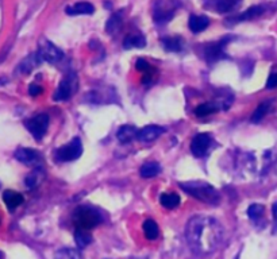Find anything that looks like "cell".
I'll list each match as a JSON object with an SVG mask.
<instances>
[{
  "mask_svg": "<svg viewBox=\"0 0 277 259\" xmlns=\"http://www.w3.org/2000/svg\"><path fill=\"white\" fill-rule=\"evenodd\" d=\"M186 238L187 243L196 255H210L217 251L223 242V225L213 216L196 215L187 223Z\"/></svg>",
  "mask_w": 277,
  "mask_h": 259,
  "instance_id": "1",
  "label": "cell"
},
{
  "mask_svg": "<svg viewBox=\"0 0 277 259\" xmlns=\"http://www.w3.org/2000/svg\"><path fill=\"white\" fill-rule=\"evenodd\" d=\"M180 188L195 199L200 200L205 204H210V205H218L220 201V196L218 191L209 182H201V181L181 182Z\"/></svg>",
  "mask_w": 277,
  "mask_h": 259,
  "instance_id": "2",
  "label": "cell"
},
{
  "mask_svg": "<svg viewBox=\"0 0 277 259\" xmlns=\"http://www.w3.org/2000/svg\"><path fill=\"white\" fill-rule=\"evenodd\" d=\"M73 222L76 224L77 229H88L94 228L102 223V216L99 212L91 207H79L73 214Z\"/></svg>",
  "mask_w": 277,
  "mask_h": 259,
  "instance_id": "3",
  "label": "cell"
},
{
  "mask_svg": "<svg viewBox=\"0 0 277 259\" xmlns=\"http://www.w3.org/2000/svg\"><path fill=\"white\" fill-rule=\"evenodd\" d=\"M83 154V145H81V140L79 138H73L68 145L60 147L57 150V157L58 161L61 162H69L75 161L77 158H80V155Z\"/></svg>",
  "mask_w": 277,
  "mask_h": 259,
  "instance_id": "4",
  "label": "cell"
},
{
  "mask_svg": "<svg viewBox=\"0 0 277 259\" xmlns=\"http://www.w3.org/2000/svg\"><path fill=\"white\" fill-rule=\"evenodd\" d=\"M25 126L37 140H41L45 136L48 127H49V116L46 113H39L37 116L29 119L25 123Z\"/></svg>",
  "mask_w": 277,
  "mask_h": 259,
  "instance_id": "5",
  "label": "cell"
},
{
  "mask_svg": "<svg viewBox=\"0 0 277 259\" xmlns=\"http://www.w3.org/2000/svg\"><path fill=\"white\" fill-rule=\"evenodd\" d=\"M77 90V77L75 73H71L65 77L58 85L56 93H54V99L57 102H65L72 98L73 93H76Z\"/></svg>",
  "mask_w": 277,
  "mask_h": 259,
  "instance_id": "6",
  "label": "cell"
},
{
  "mask_svg": "<svg viewBox=\"0 0 277 259\" xmlns=\"http://www.w3.org/2000/svg\"><path fill=\"white\" fill-rule=\"evenodd\" d=\"M37 54H38L41 62L42 61H46V62H50V64H56V62H58L64 57L62 52L58 49L57 46L53 45L48 39H41L39 41V48Z\"/></svg>",
  "mask_w": 277,
  "mask_h": 259,
  "instance_id": "7",
  "label": "cell"
},
{
  "mask_svg": "<svg viewBox=\"0 0 277 259\" xmlns=\"http://www.w3.org/2000/svg\"><path fill=\"white\" fill-rule=\"evenodd\" d=\"M210 145H211V136L209 134H198L191 142V153L195 157H203L209 150Z\"/></svg>",
  "mask_w": 277,
  "mask_h": 259,
  "instance_id": "8",
  "label": "cell"
},
{
  "mask_svg": "<svg viewBox=\"0 0 277 259\" xmlns=\"http://www.w3.org/2000/svg\"><path fill=\"white\" fill-rule=\"evenodd\" d=\"M15 158L19 162L25 163L27 166H35L41 162V155L38 151L33 150V149H26V147H20L15 151Z\"/></svg>",
  "mask_w": 277,
  "mask_h": 259,
  "instance_id": "9",
  "label": "cell"
},
{
  "mask_svg": "<svg viewBox=\"0 0 277 259\" xmlns=\"http://www.w3.org/2000/svg\"><path fill=\"white\" fill-rule=\"evenodd\" d=\"M175 14L173 3L171 2H158L154 7V19L157 23H167Z\"/></svg>",
  "mask_w": 277,
  "mask_h": 259,
  "instance_id": "10",
  "label": "cell"
},
{
  "mask_svg": "<svg viewBox=\"0 0 277 259\" xmlns=\"http://www.w3.org/2000/svg\"><path fill=\"white\" fill-rule=\"evenodd\" d=\"M163 132H164L163 127L152 124V126H146V127H144L140 132H138V139H140L141 142L145 143L153 142V140H156Z\"/></svg>",
  "mask_w": 277,
  "mask_h": 259,
  "instance_id": "11",
  "label": "cell"
},
{
  "mask_svg": "<svg viewBox=\"0 0 277 259\" xmlns=\"http://www.w3.org/2000/svg\"><path fill=\"white\" fill-rule=\"evenodd\" d=\"M138 132H140V130H137L134 126L125 124V126L119 127L118 132H117V138L122 145H126V143L133 142L135 138L138 139Z\"/></svg>",
  "mask_w": 277,
  "mask_h": 259,
  "instance_id": "12",
  "label": "cell"
},
{
  "mask_svg": "<svg viewBox=\"0 0 277 259\" xmlns=\"http://www.w3.org/2000/svg\"><path fill=\"white\" fill-rule=\"evenodd\" d=\"M94 12H95L94 4L88 3V2H80V3L66 7L68 15H92Z\"/></svg>",
  "mask_w": 277,
  "mask_h": 259,
  "instance_id": "13",
  "label": "cell"
},
{
  "mask_svg": "<svg viewBox=\"0 0 277 259\" xmlns=\"http://www.w3.org/2000/svg\"><path fill=\"white\" fill-rule=\"evenodd\" d=\"M210 25V19L204 15H191L190 22H188V26H190V30L195 34H198L200 31L205 30Z\"/></svg>",
  "mask_w": 277,
  "mask_h": 259,
  "instance_id": "14",
  "label": "cell"
},
{
  "mask_svg": "<svg viewBox=\"0 0 277 259\" xmlns=\"http://www.w3.org/2000/svg\"><path fill=\"white\" fill-rule=\"evenodd\" d=\"M3 201L6 203L8 209L14 210L23 203V196L18 193V192L6 191L3 193Z\"/></svg>",
  "mask_w": 277,
  "mask_h": 259,
  "instance_id": "15",
  "label": "cell"
},
{
  "mask_svg": "<svg viewBox=\"0 0 277 259\" xmlns=\"http://www.w3.org/2000/svg\"><path fill=\"white\" fill-rule=\"evenodd\" d=\"M159 172H161V166L157 162H146L140 169V174L144 178H153V177L158 176Z\"/></svg>",
  "mask_w": 277,
  "mask_h": 259,
  "instance_id": "16",
  "label": "cell"
},
{
  "mask_svg": "<svg viewBox=\"0 0 277 259\" xmlns=\"http://www.w3.org/2000/svg\"><path fill=\"white\" fill-rule=\"evenodd\" d=\"M39 62H41V60H39L38 54H31V56H29L20 62L18 70L20 73H30L35 66H38Z\"/></svg>",
  "mask_w": 277,
  "mask_h": 259,
  "instance_id": "17",
  "label": "cell"
},
{
  "mask_svg": "<svg viewBox=\"0 0 277 259\" xmlns=\"http://www.w3.org/2000/svg\"><path fill=\"white\" fill-rule=\"evenodd\" d=\"M159 203L167 209H175L180 205V197L176 193H164L159 197Z\"/></svg>",
  "mask_w": 277,
  "mask_h": 259,
  "instance_id": "18",
  "label": "cell"
},
{
  "mask_svg": "<svg viewBox=\"0 0 277 259\" xmlns=\"http://www.w3.org/2000/svg\"><path fill=\"white\" fill-rule=\"evenodd\" d=\"M144 232L145 237L148 238L149 241H156L159 235L158 225H157V223L154 222V220L148 219V220H145L144 223Z\"/></svg>",
  "mask_w": 277,
  "mask_h": 259,
  "instance_id": "19",
  "label": "cell"
},
{
  "mask_svg": "<svg viewBox=\"0 0 277 259\" xmlns=\"http://www.w3.org/2000/svg\"><path fill=\"white\" fill-rule=\"evenodd\" d=\"M75 241H76L77 247L79 248H85L88 244L92 242V237L91 233L85 231V229H77L76 232H75Z\"/></svg>",
  "mask_w": 277,
  "mask_h": 259,
  "instance_id": "20",
  "label": "cell"
},
{
  "mask_svg": "<svg viewBox=\"0 0 277 259\" xmlns=\"http://www.w3.org/2000/svg\"><path fill=\"white\" fill-rule=\"evenodd\" d=\"M163 46L168 52H180L182 48V39L178 37L164 38Z\"/></svg>",
  "mask_w": 277,
  "mask_h": 259,
  "instance_id": "21",
  "label": "cell"
},
{
  "mask_svg": "<svg viewBox=\"0 0 277 259\" xmlns=\"http://www.w3.org/2000/svg\"><path fill=\"white\" fill-rule=\"evenodd\" d=\"M223 45L222 43H215V45H211L207 48L205 50V58L211 62V61H217L219 58L223 57Z\"/></svg>",
  "mask_w": 277,
  "mask_h": 259,
  "instance_id": "22",
  "label": "cell"
},
{
  "mask_svg": "<svg viewBox=\"0 0 277 259\" xmlns=\"http://www.w3.org/2000/svg\"><path fill=\"white\" fill-rule=\"evenodd\" d=\"M270 109V102H264L261 104L258 105L256 111L251 115V122L253 123H258V122H261L264 117L266 116V113L269 112Z\"/></svg>",
  "mask_w": 277,
  "mask_h": 259,
  "instance_id": "23",
  "label": "cell"
},
{
  "mask_svg": "<svg viewBox=\"0 0 277 259\" xmlns=\"http://www.w3.org/2000/svg\"><path fill=\"white\" fill-rule=\"evenodd\" d=\"M146 39L142 35H129L125 39V49H133V48H145Z\"/></svg>",
  "mask_w": 277,
  "mask_h": 259,
  "instance_id": "24",
  "label": "cell"
},
{
  "mask_svg": "<svg viewBox=\"0 0 277 259\" xmlns=\"http://www.w3.org/2000/svg\"><path fill=\"white\" fill-rule=\"evenodd\" d=\"M217 111H218V107L214 104V103H204V104L198 105V107L195 108V113H196L199 117L209 116V115L217 112Z\"/></svg>",
  "mask_w": 277,
  "mask_h": 259,
  "instance_id": "25",
  "label": "cell"
},
{
  "mask_svg": "<svg viewBox=\"0 0 277 259\" xmlns=\"http://www.w3.org/2000/svg\"><path fill=\"white\" fill-rule=\"evenodd\" d=\"M122 29V18L121 15H112L110 19H108V22L106 25V30L107 33L110 35L117 34L119 30Z\"/></svg>",
  "mask_w": 277,
  "mask_h": 259,
  "instance_id": "26",
  "label": "cell"
},
{
  "mask_svg": "<svg viewBox=\"0 0 277 259\" xmlns=\"http://www.w3.org/2000/svg\"><path fill=\"white\" fill-rule=\"evenodd\" d=\"M42 178H43V172H42L41 169H37L26 177L25 184H26V186L29 189H33V188H35L39 182H41Z\"/></svg>",
  "mask_w": 277,
  "mask_h": 259,
  "instance_id": "27",
  "label": "cell"
},
{
  "mask_svg": "<svg viewBox=\"0 0 277 259\" xmlns=\"http://www.w3.org/2000/svg\"><path fill=\"white\" fill-rule=\"evenodd\" d=\"M54 259H80V255L77 250H75V248L65 247L58 250V251L54 254Z\"/></svg>",
  "mask_w": 277,
  "mask_h": 259,
  "instance_id": "28",
  "label": "cell"
},
{
  "mask_svg": "<svg viewBox=\"0 0 277 259\" xmlns=\"http://www.w3.org/2000/svg\"><path fill=\"white\" fill-rule=\"evenodd\" d=\"M262 12H264V7H261V6H255V7L246 10L242 15H239L238 18H236V20H250V19H255L256 16L261 15Z\"/></svg>",
  "mask_w": 277,
  "mask_h": 259,
  "instance_id": "29",
  "label": "cell"
},
{
  "mask_svg": "<svg viewBox=\"0 0 277 259\" xmlns=\"http://www.w3.org/2000/svg\"><path fill=\"white\" fill-rule=\"evenodd\" d=\"M262 214H264V207H262L261 204H253V205H250L249 209H247V216H249L251 220L261 218Z\"/></svg>",
  "mask_w": 277,
  "mask_h": 259,
  "instance_id": "30",
  "label": "cell"
},
{
  "mask_svg": "<svg viewBox=\"0 0 277 259\" xmlns=\"http://www.w3.org/2000/svg\"><path fill=\"white\" fill-rule=\"evenodd\" d=\"M236 4V2H218V3L215 4V7H217L218 12H226L230 11Z\"/></svg>",
  "mask_w": 277,
  "mask_h": 259,
  "instance_id": "31",
  "label": "cell"
},
{
  "mask_svg": "<svg viewBox=\"0 0 277 259\" xmlns=\"http://www.w3.org/2000/svg\"><path fill=\"white\" fill-rule=\"evenodd\" d=\"M135 68L140 72H148L149 69H150V64H149L146 60H144V58H140V60H137V62H135Z\"/></svg>",
  "mask_w": 277,
  "mask_h": 259,
  "instance_id": "32",
  "label": "cell"
},
{
  "mask_svg": "<svg viewBox=\"0 0 277 259\" xmlns=\"http://www.w3.org/2000/svg\"><path fill=\"white\" fill-rule=\"evenodd\" d=\"M266 88H268V89L277 88V73H273V75L269 76V79L266 81Z\"/></svg>",
  "mask_w": 277,
  "mask_h": 259,
  "instance_id": "33",
  "label": "cell"
},
{
  "mask_svg": "<svg viewBox=\"0 0 277 259\" xmlns=\"http://www.w3.org/2000/svg\"><path fill=\"white\" fill-rule=\"evenodd\" d=\"M42 92V88L38 85H30V88H29V93L31 95V96H37V95H39Z\"/></svg>",
  "mask_w": 277,
  "mask_h": 259,
  "instance_id": "34",
  "label": "cell"
},
{
  "mask_svg": "<svg viewBox=\"0 0 277 259\" xmlns=\"http://www.w3.org/2000/svg\"><path fill=\"white\" fill-rule=\"evenodd\" d=\"M272 214H273L274 220H276V222H277V203H274L273 207H272Z\"/></svg>",
  "mask_w": 277,
  "mask_h": 259,
  "instance_id": "35",
  "label": "cell"
},
{
  "mask_svg": "<svg viewBox=\"0 0 277 259\" xmlns=\"http://www.w3.org/2000/svg\"><path fill=\"white\" fill-rule=\"evenodd\" d=\"M4 258V255H3V252L0 251V259H3Z\"/></svg>",
  "mask_w": 277,
  "mask_h": 259,
  "instance_id": "36",
  "label": "cell"
}]
</instances>
